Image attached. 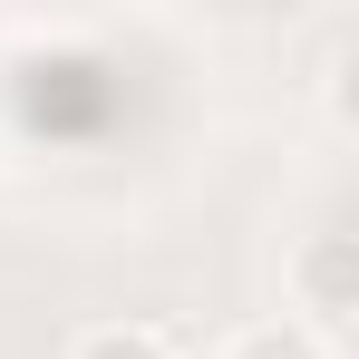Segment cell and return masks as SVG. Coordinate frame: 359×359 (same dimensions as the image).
I'll return each instance as SVG.
<instances>
[{"mask_svg":"<svg viewBox=\"0 0 359 359\" xmlns=\"http://www.w3.org/2000/svg\"><path fill=\"white\" fill-rule=\"evenodd\" d=\"M292 301L311 311L301 330H320V340H330V330L359 311V243H350V233H311V243L292 252Z\"/></svg>","mask_w":359,"mask_h":359,"instance_id":"6da1fadb","label":"cell"},{"mask_svg":"<svg viewBox=\"0 0 359 359\" xmlns=\"http://www.w3.org/2000/svg\"><path fill=\"white\" fill-rule=\"evenodd\" d=\"M224 359H330V340L301 330V320H252V330L224 340Z\"/></svg>","mask_w":359,"mask_h":359,"instance_id":"7a4b0ae2","label":"cell"},{"mask_svg":"<svg viewBox=\"0 0 359 359\" xmlns=\"http://www.w3.org/2000/svg\"><path fill=\"white\" fill-rule=\"evenodd\" d=\"M68 359H175V350H165V330H146V320H107V330H88Z\"/></svg>","mask_w":359,"mask_h":359,"instance_id":"3957f363","label":"cell"}]
</instances>
